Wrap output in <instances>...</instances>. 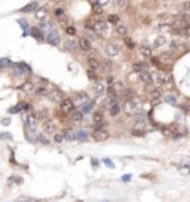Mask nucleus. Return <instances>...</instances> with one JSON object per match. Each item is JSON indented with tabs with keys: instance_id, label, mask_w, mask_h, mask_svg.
<instances>
[{
	"instance_id": "4",
	"label": "nucleus",
	"mask_w": 190,
	"mask_h": 202,
	"mask_svg": "<svg viewBox=\"0 0 190 202\" xmlns=\"http://www.w3.org/2000/svg\"><path fill=\"white\" fill-rule=\"evenodd\" d=\"M156 82H157V85H160V86L169 88V86L172 85V76L169 75V73H165V71H159L156 76Z\"/></svg>"
},
{
	"instance_id": "50",
	"label": "nucleus",
	"mask_w": 190,
	"mask_h": 202,
	"mask_svg": "<svg viewBox=\"0 0 190 202\" xmlns=\"http://www.w3.org/2000/svg\"><path fill=\"white\" fill-rule=\"evenodd\" d=\"M66 31L68 34H71V36H73V34H76V28H75V27H66Z\"/></svg>"
},
{
	"instance_id": "15",
	"label": "nucleus",
	"mask_w": 190,
	"mask_h": 202,
	"mask_svg": "<svg viewBox=\"0 0 190 202\" xmlns=\"http://www.w3.org/2000/svg\"><path fill=\"white\" fill-rule=\"evenodd\" d=\"M88 101H89V97H88L85 92H80V94H77V95H76L75 103L77 104V106H82V104L88 103Z\"/></svg>"
},
{
	"instance_id": "22",
	"label": "nucleus",
	"mask_w": 190,
	"mask_h": 202,
	"mask_svg": "<svg viewBox=\"0 0 190 202\" xmlns=\"http://www.w3.org/2000/svg\"><path fill=\"white\" fill-rule=\"evenodd\" d=\"M99 63H101V70H103L104 73H108V71L111 70V61H110V59H101Z\"/></svg>"
},
{
	"instance_id": "34",
	"label": "nucleus",
	"mask_w": 190,
	"mask_h": 202,
	"mask_svg": "<svg viewBox=\"0 0 190 202\" xmlns=\"http://www.w3.org/2000/svg\"><path fill=\"white\" fill-rule=\"evenodd\" d=\"M165 101L168 103V104H172V106H175V104H177V97L172 95V94H168V95L165 97Z\"/></svg>"
},
{
	"instance_id": "25",
	"label": "nucleus",
	"mask_w": 190,
	"mask_h": 202,
	"mask_svg": "<svg viewBox=\"0 0 190 202\" xmlns=\"http://www.w3.org/2000/svg\"><path fill=\"white\" fill-rule=\"evenodd\" d=\"M94 92L97 94V95H99V97H101L103 94L106 92V86H104L103 83H99V82H97V83L94 85Z\"/></svg>"
},
{
	"instance_id": "42",
	"label": "nucleus",
	"mask_w": 190,
	"mask_h": 202,
	"mask_svg": "<svg viewBox=\"0 0 190 202\" xmlns=\"http://www.w3.org/2000/svg\"><path fill=\"white\" fill-rule=\"evenodd\" d=\"M22 107H24V104H18V106H15V107H12L9 111H10V113H18V111L22 110Z\"/></svg>"
},
{
	"instance_id": "28",
	"label": "nucleus",
	"mask_w": 190,
	"mask_h": 202,
	"mask_svg": "<svg viewBox=\"0 0 190 202\" xmlns=\"http://www.w3.org/2000/svg\"><path fill=\"white\" fill-rule=\"evenodd\" d=\"M92 109H94V104H92L91 101H88V103H85V104H82V111L83 115H88V113H91Z\"/></svg>"
},
{
	"instance_id": "31",
	"label": "nucleus",
	"mask_w": 190,
	"mask_h": 202,
	"mask_svg": "<svg viewBox=\"0 0 190 202\" xmlns=\"http://www.w3.org/2000/svg\"><path fill=\"white\" fill-rule=\"evenodd\" d=\"M34 92L37 94V95H48V88H46V85H39V86H36V91Z\"/></svg>"
},
{
	"instance_id": "62",
	"label": "nucleus",
	"mask_w": 190,
	"mask_h": 202,
	"mask_svg": "<svg viewBox=\"0 0 190 202\" xmlns=\"http://www.w3.org/2000/svg\"><path fill=\"white\" fill-rule=\"evenodd\" d=\"M52 2H61V0H52Z\"/></svg>"
},
{
	"instance_id": "56",
	"label": "nucleus",
	"mask_w": 190,
	"mask_h": 202,
	"mask_svg": "<svg viewBox=\"0 0 190 202\" xmlns=\"http://www.w3.org/2000/svg\"><path fill=\"white\" fill-rule=\"evenodd\" d=\"M12 180H14V183H17V184H21V183H22V178H21V177H14V178H12Z\"/></svg>"
},
{
	"instance_id": "18",
	"label": "nucleus",
	"mask_w": 190,
	"mask_h": 202,
	"mask_svg": "<svg viewBox=\"0 0 190 202\" xmlns=\"http://www.w3.org/2000/svg\"><path fill=\"white\" fill-rule=\"evenodd\" d=\"M108 113H110V116H117V115L120 113V106H119L116 101L111 103L110 107H108Z\"/></svg>"
},
{
	"instance_id": "46",
	"label": "nucleus",
	"mask_w": 190,
	"mask_h": 202,
	"mask_svg": "<svg viewBox=\"0 0 190 202\" xmlns=\"http://www.w3.org/2000/svg\"><path fill=\"white\" fill-rule=\"evenodd\" d=\"M54 15H55V17H57V18L64 17V10H63V9H57V10L54 12Z\"/></svg>"
},
{
	"instance_id": "64",
	"label": "nucleus",
	"mask_w": 190,
	"mask_h": 202,
	"mask_svg": "<svg viewBox=\"0 0 190 202\" xmlns=\"http://www.w3.org/2000/svg\"><path fill=\"white\" fill-rule=\"evenodd\" d=\"M91 2H95V0H91Z\"/></svg>"
},
{
	"instance_id": "48",
	"label": "nucleus",
	"mask_w": 190,
	"mask_h": 202,
	"mask_svg": "<svg viewBox=\"0 0 190 202\" xmlns=\"http://www.w3.org/2000/svg\"><path fill=\"white\" fill-rule=\"evenodd\" d=\"M117 21H119V19H117L116 15H110V17H108V22H111V24H117Z\"/></svg>"
},
{
	"instance_id": "23",
	"label": "nucleus",
	"mask_w": 190,
	"mask_h": 202,
	"mask_svg": "<svg viewBox=\"0 0 190 202\" xmlns=\"http://www.w3.org/2000/svg\"><path fill=\"white\" fill-rule=\"evenodd\" d=\"M169 48H171V52H172V50H183L186 46H184V43L178 42V40H172L171 45H169Z\"/></svg>"
},
{
	"instance_id": "5",
	"label": "nucleus",
	"mask_w": 190,
	"mask_h": 202,
	"mask_svg": "<svg viewBox=\"0 0 190 202\" xmlns=\"http://www.w3.org/2000/svg\"><path fill=\"white\" fill-rule=\"evenodd\" d=\"M59 109H61V111H63V113L68 115V113H71V111H73V109H75V103H73V100H70V98H64V100L61 101V106H59Z\"/></svg>"
},
{
	"instance_id": "1",
	"label": "nucleus",
	"mask_w": 190,
	"mask_h": 202,
	"mask_svg": "<svg viewBox=\"0 0 190 202\" xmlns=\"http://www.w3.org/2000/svg\"><path fill=\"white\" fill-rule=\"evenodd\" d=\"M143 107V103L140 98H131V100H126L123 104V111L128 116H135L141 111Z\"/></svg>"
},
{
	"instance_id": "14",
	"label": "nucleus",
	"mask_w": 190,
	"mask_h": 202,
	"mask_svg": "<svg viewBox=\"0 0 190 202\" xmlns=\"http://www.w3.org/2000/svg\"><path fill=\"white\" fill-rule=\"evenodd\" d=\"M21 89H22L25 94H34L36 85H34L33 82H24V83L21 85Z\"/></svg>"
},
{
	"instance_id": "44",
	"label": "nucleus",
	"mask_w": 190,
	"mask_h": 202,
	"mask_svg": "<svg viewBox=\"0 0 190 202\" xmlns=\"http://www.w3.org/2000/svg\"><path fill=\"white\" fill-rule=\"evenodd\" d=\"M88 77L92 79V80H97V75H95V71H94V70H89V68H88Z\"/></svg>"
},
{
	"instance_id": "12",
	"label": "nucleus",
	"mask_w": 190,
	"mask_h": 202,
	"mask_svg": "<svg viewBox=\"0 0 190 202\" xmlns=\"http://www.w3.org/2000/svg\"><path fill=\"white\" fill-rule=\"evenodd\" d=\"M160 97H162V91L160 89H152L149 94V100L153 103V104H156L160 101Z\"/></svg>"
},
{
	"instance_id": "40",
	"label": "nucleus",
	"mask_w": 190,
	"mask_h": 202,
	"mask_svg": "<svg viewBox=\"0 0 190 202\" xmlns=\"http://www.w3.org/2000/svg\"><path fill=\"white\" fill-rule=\"evenodd\" d=\"M19 67H21V70L24 71V75H30V73H31V68L28 67L25 63H19Z\"/></svg>"
},
{
	"instance_id": "45",
	"label": "nucleus",
	"mask_w": 190,
	"mask_h": 202,
	"mask_svg": "<svg viewBox=\"0 0 190 202\" xmlns=\"http://www.w3.org/2000/svg\"><path fill=\"white\" fill-rule=\"evenodd\" d=\"M6 138L10 140V138H12V135L9 134V132H0V140H6Z\"/></svg>"
},
{
	"instance_id": "55",
	"label": "nucleus",
	"mask_w": 190,
	"mask_h": 202,
	"mask_svg": "<svg viewBox=\"0 0 190 202\" xmlns=\"http://www.w3.org/2000/svg\"><path fill=\"white\" fill-rule=\"evenodd\" d=\"M17 202H36L34 199H30V198H19Z\"/></svg>"
},
{
	"instance_id": "37",
	"label": "nucleus",
	"mask_w": 190,
	"mask_h": 202,
	"mask_svg": "<svg viewBox=\"0 0 190 202\" xmlns=\"http://www.w3.org/2000/svg\"><path fill=\"white\" fill-rule=\"evenodd\" d=\"M45 17H46V8H42L36 10V18L37 19H43Z\"/></svg>"
},
{
	"instance_id": "8",
	"label": "nucleus",
	"mask_w": 190,
	"mask_h": 202,
	"mask_svg": "<svg viewBox=\"0 0 190 202\" xmlns=\"http://www.w3.org/2000/svg\"><path fill=\"white\" fill-rule=\"evenodd\" d=\"M92 137H94L95 141H106V140H108L110 135L104 129H95V132H92Z\"/></svg>"
},
{
	"instance_id": "17",
	"label": "nucleus",
	"mask_w": 190,
	"mask_h": 202,
	"mask_svg": "<svg viewBox=\"0 0 190 202\" xmlns=\"http://www.w3.org/2000/svg\"><path fill=\"white\" fill-rule=\"evenodd\" d=\"M30 33H31V36H33L34 39H37V40H43V39H45L43 31H42L40 28H37V27H33V28L30 30Z\"/></svg>"
},
{
	"instance_id": "6",
	"label": "nucleus",
	"mask_w": 190,
	"mask_h": 202,
	"mask_svg": "<svg viewBox=\"0 0 190 202\" xmlns=\"http://www.w3.org/2000/svg\"><path fill=\"white\" fill-rule=\"evenodd\" d=\"M48 97H49L51 101H54V103H61V101L64 100V94L63 91H59L58 88H54L52 91L48 92Z\"/></svg>"
},
{
	"instance_id": "2",
	"label": "nucleus",
	"mask_w": 190,
	"mask_h": 202,
	"mask_svg": "<svg viewBox=\"0 0 190 202\" xmlns=\"http://www.w3.org/2000/svg\"><path fill=\"white\" fill-rule=\"evenodd\" d=\"M147 125H149V119L146 118L144 115H137V119H135V123H134V131H140L143 134H146L147 131Z\"/></svg>"
},
{
	"instance_id": "27",
	"label": "nucleus",
	"mask_w": 190,
	"mask_h": 202,
	"mask_svg": "<svg viewBox=\"0 0 190 202\" xmlns=\"http://www.w3.org/2000/svg\"><path fill=\"white\" fill-rule=\"evenodd\" d=\"M64 49L68 50V52H73V50L77 49V43L73 42V40H66V43H64Z\"/></svg>"
},
{
	"instance_id": "57",
	"label": "nucleus",
	"mask_w": 190,
	"mask_h": 202,
	"mask_svg": "<svg viewBox=\"0 0 190 202\" xmlns=\"http://www.w3.org/2000/svg\"><path fill=\"white\" fill-rule=\"evenodd\" d=\"M131 174H126V176H122V181H129L131 180Z\"/></svg>"
},
{
	"instance_id": "3",
	"label": "nucleus",
	"mask_w": 190,
	"mask_h": 202,
	"mask_svg": "<svg viewBox=\"0 0 190 202\" xmlns=\"http://www.w3.org/2000/svg\"><path fill=\"white\" fill-rule=\"evenodd\" d=\"M92 31L97 34V36H107L108 33V25L106 21H94V25H92Z\"/></svg>"
},
{
	"instance_id": "9",
	"label": "nucleus",
	"mask_w": 190,
	"mask_h": 202,
	"mask_svg": "<svg viewBox=\"0 0 190 202\" xmlns=\"http://www.w3.org/2000/svg\"><path fill=\"white\" fill-rule=\"evenodd\" d=\"M140 79L144 82L146 85H153L155 79H153V75L150 73L149 70H144V71H140Z\"/></svg>"
},
{
	"instance_id": "35",
	"label": "nucleus",
	"mask_w": 190,
	"mask_h": 202,
	"mask_svg": "<svg viewBox=\"0 0 190 202\" xmlns=\"http://www.w3.org/2000/svg\"><path fill=\"white\" fill-rule=\"evenodd\" d=\"M36 8H37V3H36V2H33V3H30V5L24 6V8L21 9V12H31V10H34Z\"/></svg>"
},
{
	"instance_id": "11",
	"label": "nucleus",
	"mask_w": 190,
	"mask_h": 202,
	"mask_svg": "<svg viewBox=\"0 0 190 202\" xmlns=\"http://www.w3.org/2000/svg\"><path fill=\"white\" fill-rule=\"evenodd\" d=\"M119 46L116 45V43H108L107 46H106V54H107L108 57H116L117 54H119Z\"/></svg>"
},
{
	"instance_id": "47",
	"label": "nucleus",
	"mask_w": 190,
	"mask_h": 202,
	"mask_svg": "<svg viewBox=\"0 0 190 202\" xmlns=\"http://www.w3.org/2000/svg\"><path fill=\"white\" fill-rule=\"evenodd\" d=\"M116 3H117V6H119V8H125V6H126V3H128V0H116Z\"/></svg>"
},
{
	"instance_id": "51",
	"label": "nucleus",
	"mask_w": 190,
	"mask_h": 202,
	"mask_svg": "<svg viewBox=\"0 0 190 202\" xmlns=\"http://www.w3.org/2000/svg\"><path fill=\"white\" fill-rule=\"evenodd\" d=\"M125 42H126V45H128V48H131V49L134 48V43H132V40H131L129 37H126V36H125Z\"/></svg>"
},
{
	"instance_id": "24",
	"label": "nucleus",
	"mask_w": 190,
	"mask_h": 202,
	"mask_svg": "<svg viewBox=\"0 0 190 202\" xmlns=\"http://www.w3.org/2000/svg\"><path fill=\"white\" fill-rule=\"evenodd\" d=\"M132 68H134V71L140 73V71H144V70H149V66L146 63H135L132 66Z\"/></svg>"
},
{
	"instance_id": "52",
	"label": "nucleus",
	"mask_w": 190,
	"mask_h": 202,
	"mask_svg": "<svg viewBox=\"0 0 190 202\" xmlns=\"http://www.w3.org/2000/svg\"><path fill=\"white\" fill-rule=\"evenodd\" d=\"M37 140H39L40 143H43V144H48V143H49V141H48V140H46L43 135H37Z\"/></svg>"
},
{
	"instance_id": "39",
	"label": "nucleus",
	"mask_w": 190,
	"mask_h": 202,
	"mask_svg": "<svg viewBox=\"0 0 190 202\" xmlns=\"http://www.w3.org/2000/svg\"><path fill=\"white\" fill-rule=\"evenodd\" d=\"M120 94L123 95V98H125V100H131V98H134L132 91H129V89H123V91H122Z\"/></svg>"
},
{
	"instance_id": "38",
	"label": "nucleus",
	"mask_w": 190,
	"mask_h": 202,
	"mask_svg": "<svg viewBox=\"0 0 190 202\" xmlns=\"http://www.w3.org/2000/svg\"><path fill=\"white\" fill-rule=\"evenodd\" d=\"M76 134V140H86L88 138V132L86 131H77Z\"/></svg>"
},
{
	"instance_id": "16",
	"label": "nucleus",
	"mask_w": 190,
	"mask_h": 202,
	"mask_svg": "<svg viewBox=\"0 0 190 202\" xmlns=\"http://www.w3.org/2000/svg\"><path fill=\"white\" fill-rule=\"evenodd\" d=\"M79 48L82 50H91V42L86 39V37H80L79 39Z\"/></svg>"
},
{
	"instance_id": "32",
	"label": "nucleus",
	"mask_w": 190,
	"mask_h": 202,
	"mask_svg": "<svg viewBox=\"0 0 190 202\" xmlns=\"http://www.w3.org/2000/svg\"><path fill=\"white\" fill-rule=\"evenodd\" d=\"M111 89H113L116 94H119V92H122V91L125 89V86H123V83H122V82H116V83L111 85Z\"/></svg>"
},
{
	"instance_id": "29",
	"label": "nucleus",
	"mask_w": 190,
	"mask_h": 202,
	"mask_svg": "<svg viewBox=\"0 0 190 202\" xmlns=\"http://www.w3.org/2000/svg\"><path fill=\"white\" fill-rule=\"evenodd\" d=\"M140 54L143 57H150L152 55V48L147 45H141L140 46Z\"/></svg>"
},
{
	"instance_id": "63",
	"label": "nucleus",
	"mask_w": 190,
	"mask_h": 202,
	"mask_svg": "<svg viewBox=\"0 0 190 202\" xmlns=\"http://www.w3.org/2000/svg\"><path fill=\"white\" fill-rule=\"evenodd\" d=\"M103 202H108V201H103Z\"/></svg>"
},
{
	"instance_id": "20",
	"label": "nucleus",
	"mask_w": 190,
	"mask_h": 202,
	"mask_svg": "<svg viewBox=\"0 0 190 202\" xmlns=\"http://www.w3.org/2000/svg\"><path fill=\"white\" fill-rule=\"evenodd\" d=\"M63 137H64V140H68V141H75L76 140V134L73 129H64L63 131Z\"/></svg>"
},
{
	"instance_id": "33",
	"label": "nucleus",
	"mask_w": 190,
	"mask_h": 202,
	"mask_svg": "<svg viewBox=\"0 0 190 202\" xmlns=\"http://www.w3.org/2000/svg\"><path fill=\"white\" fill-rule=\"evenodd\" d=\"M165 43V37L160 34V36H157L156 39H155V43H153V48H159V46H162Z\"/></svg>"
},
{
	"instance_id": "41",
	"label": "nucleus",
	"mask_w": 190,
	"mask_h": 202,
	"mask_svg": "<svg viewBox=\"0 0 190 202\" xmlns=\"http://www.w3.org/2000/svg\"><path fill=\"white\" fill-rule=\"evenodd\" d=\"M8 66H10V61H9L8 58L0 59V68H5V67H8Z\"/></svg>"
},
{
	"instance_id": "30",
	"label": "nucleus",
	"mask_w": 190,
	"mask_h": 202,
	"mask_svg": "<svg viewBox=\"0 0 190 202\" xmlns=\"http://www.w3.org/2000/svg\"><path fill=\"white\" fill-rule=\"evenodd\" d=\"M82 119H83V113H82V111H79V110L71 111V120H75V122H82Z\"/></svg>"
},
{
	"instance_id": "10",
	"label": "nucleus",
	"mask_w": 190,
	"mask_h": 202,
	"mask_svg": "<svg viewBox=\"0 0 190 202\" xmlns=\"http://www.w3.org/2000/svg\"><path fill=\"white\" fill-rule=\"evenodd\" d=\"M88 67H89V70L98 71L99 68H101V63H99V59H97L95 57H89V58H88Z\"/></svg>"
},
{
	"instance_id": "60",
	"label": "nucleus",
	"mask_w": 190,
	"mask_h": 202,
	"mask_svg": "<svg viewBox=\"0 0 190 202\" xmlns=\"http://www.w3.org/2000/svg\"><path fill=\"white\" fill-rule=\"evenodd\" d=\"M2 123H3V125H9V123H10V119H3Z\"/></svg>"
},
{
	"instance_id": "59",
	"label": "nucleus",
	"mask_w": 190,
	"mask_h": 202,
	"mask_svg": "<svg viewBox=\"0 0 190 202\" xmlns=\"http://www.w3.org/2000/svg\"><path fill=\"white\" fill-rule=\"evenodd\" d=\"M183 18H184V19H186L187 22H190V12H187L186 15H183Z\"/></svg>"
},
{
	"instance_id": "54",
	"label": "nucleus",
	"mask_w": 190,
	"mask_h": 202,
	"mask_svg": "<svg viewBox=\"0 0 190 202\" xmlns=\"http://www.w3.org/2000/svg\"><path fill=\"white\" fill-rule=\"evenodd\" d=\"M183 10H186V12H190V2H187V3H184L181 6Z\"/></svg>"
},
{
	"instance_id": "61",
	"label": "nucleus",
	"mask_w": 190,
	"mask_h": 202,
	"mask_svg": "<svg viewBox=\"0 0 190 202\" xmlns=\"http://www.w3.org/2000/svg\"><path fill=\"white\" fill-rule=\"evenodd\" d=\"M92 165H94V168H97V165H98V164H97V160H95V159H92Z\"/></svg>"
},
{
	"instance_id": "13",
	"label": "nucleus",
	"mask_w": 190,
	"mask_h": 202,
	"mask_svg": "<svg viewBox=\"0 0 190 202\" xmlns=\"http://www.w3.org/2000/svg\"><path fill=\"white\" fill-rule=\"evenodd\" d=\"M48 42L51 45H54V46H57L58 43H59V34L55 30H49V33H48Z\"/></svg>"
},
{
	"instance_id": "21",
	"label": "nucleus",
	"mask_w": 190,
	"mask_h": 202,
	"mask_svg": "<svg viewBox=\"0 0 190 202\" xmlns=\"http://www.w3.org/2000/svg\"><path fill=\"white\" fill-rule=\"evenodd\" d=\"M172 59H174V55L171 50L169 52H162L160 57H159V61H164V63H171Z\"/></svg>"
},
{
	"instance_id": "36",
	"label": "nucleus",
	"mask_w": 190,
	"mask_h": 202,
	"mask_svg": "<svg viewBox=\"0 0 190 202\" xmlns=\"http://www.w3.org/2000/svg\"><path fill=\"white\" fill-rule=\"evenodd\" d=\"M12 73H14V76H21V75H24V71L21 70L19 64H14V66H12Z\"/></svg>"
},
{
	"instance_id": "7",
	"label": "nucleus",
	"mask_w": 190,
	"mask_h": 202,
	"mask_svg": "<svg viewBox=\"0 0 190 202\" xmlns=\"http://www.w3.org/2000/svg\"><path fill=\"white\" fill-rule=\"evenodd\" d=\"M43 129H45L46 132H49V134H55L58 128H57V123H55L52 119L46 118L45 120H43Z\"/></svg>"
},
{
	"instance_id": "26",
	"label": "nucleus",
	"mask_w": 190,
	"mask_h": 202,
	"mask_svg": "<svg viewBox=\"0 0 190 202\" xmlns=\"http://www.w3.org/2000/svg\"><path fill=\"white\" fill-rule=\"evenodd\" d=\"M116 33L119 34V36H126V34H128V27H126V25L125 24H117L116 25Z\"/></svg>"
},
{
	"instance_id": "19",
	"label": "nucleus",
	"mask_w": 190,
	"mask_h": 202,
	"mask_svg": "<svg viewBox=\"0 0 190 202\" xmlns=\"http://www.w3.org/2000/svg\"><path fill=\"white\" fill-rule=\"evenodd\" d=\"M92 119H94V123L97 126L103 125V122H104V115H103V111H95L94 116H92Z\"/></svg>"
},
{
	"instance_id": "49",
	"label": "nucleus",
	"mask_w": 190,
	"mask_h": 202,
	"mask_svg": "<svg viewBox=\"0 0 190 202\" xmlns=\"http://www.w3.org/2000/svg\"><path fill=\"white\" fill-rule=\"evenodd\" d=\"M59 24L63 25V27H68V21H67V18H64V17L59 18Z\"/></svg>"
},
{
	"instance_id": "58",
	"label": "nucleus",
	"mask_w": 190,
	"mask_h": 202,
	"mask_svg": "<svg viewBox=\"0 0 190 202\" xmlns=\"http://www.w3.org/2000/svg\"><path fill=\"white\" fill-rule=\"evenodd\" d=\"M131 132H132V135H138V137H143V135H144L143 132H140V131H134V129L131 131Z\"/></svg>"
},
{
	"instance_id": "53",
	"label": "nucleus",
	"mask_w": 190,
	"mask_h": 202,
	"mask_svg": "<svg viewBox=\"0 0 190 202\" xmlns=\"http://www.w3.org/2000/svg\"><path fill=\"white\" fill-rule=\"evenodd\" d=\"M104 164L107 165L108 168H115V164H113V162H111L110 159H104Z\"/></svg>"
},
{
	"instance_id": "43",
	"label": "nucleus",
	"mask_w": 190,
	"mask_h": 202,
	"mask_svg": "<svg viewBox=\"0 0 190 202\" xmlns=\"http://www.w3.org/2000/svg\"><path fill=\"white\" fill-rule=\"evenodd\" d=\"M54 140H55L57 143H61V141L64 140V137H63V134H58V132H55V134H54Z\"/></svg>"
}]
</instances>
